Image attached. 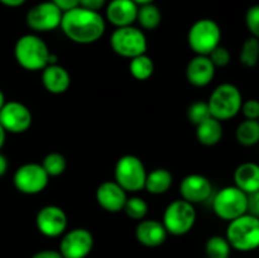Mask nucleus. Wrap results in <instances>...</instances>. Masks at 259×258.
I'll return each instance as SVG.
<instances>
[{
  "label": "nucleus",
  "instance_id": "39448f33",
  "mask_svg": "<svg viewBox=\"0 0 259 258\" xmlns=\"http://www.w3.org/2000/svg\"><path fill=\"white\" fill-rule=\"evenodd\" d=\"M115 182L125 192H137L144 189L147 171L141 158L134 154H125L118 159L114 168Z\"/></svg>",
  "mask_w": 259,
  "mask_h": 258
},
{
  "label": "nucleus",
  "instance_id": "4c0bfd02",
  "mask_svg": "<svg viewBox=\"0 0 259 258\" xmlns=\"http://www.w3.org/2000/svg\"><path fill=\"white\" fill-rule=\"evenodd\" d=\"M32 258H63V257L58 250L45 249V250H39V252H37L35 254H33Z\"/></svg>",
  "mask_w": 259,
  "mask_h": 258
},
{
  "label": "nucleus",
  "instance_id": "7c9ffc66",
  "mask_svg": "<svg viewBox=\"0 0 259 258\" xmlns=\"http://www.w3.org/2000/svg\"><path fill=\"white\" fill-rule=\"evenodd\" d=\"M211 114H210V109L207 103L205 101H196V103H192L191 105L187 109V118L191 121L192 124L197 125V124L202 123L204 120H206L207 118H210Z\"/></svg>",
  "mask_w": 259,
  "mask_h": 258
},
{
  "label": "nucleus",
  "instance_id": "6e6552de",
  "mask_svg": "<svg viewBox=\"0 0 259 258\" xmlns=\"http://www.w3.org/2000/svg\"><path fill=\"white\" fill-rule=\"evenodd\" d=\"M110 47L120 57L134 58L146 53L148 43L143 30L133 25H128L114 30L110 35Z\"/></svg>",
  "mask_w": 259,
  "mask_h": 258
},
{
  "label": "nucleus",
  "instance_id": "2eb2a0df",
  "mask_svg": "<svg viewBox=\"0 0 259 258\" xmlns=\"http://www.w3.org/2000/svg\"><path fill=\"white\" fill-rule=\"evenodd\" d=\"M211 182L202 175H187L182 179L181 185H180V194H181L182 200L192 205L206 201L211 195Z\"/></svg>",
  "mask_w": 259,
  "mask_h": 258
},
{
  "label": "nucleus",
  "instance_id": "9b49d317",
  "mask_svg": "<svg viewBox=\"0 0 259 258\" xmlns=\"http://www.w3.org/2000/svg\"><path fill=\"white\" fill-rule=\"evenodd\" d=\"M62 14L52 2H42L28 10L25 22L34 32H51L60 27Z\"/></svg>",
  "mask_w": 259,
  "mask_h": 258
},
{
  "label": "nucleus",
  "instance_id": "2f4dec72",
  "mask_svg": "<svg viewBox=\"0 0 259 258\" xmlns=\"http://www.w3.org/2000/svg\"><path fill=\"white\" fill-rule=\"evenodd\" d=\"M207 57L210 58V61L212 62V65L217 67H225L227 65H229L230 62V52L223 46H218L215 47L211 52L207 55Z\"/></svg>",
  "mask_w": 259,
  "mask_h": 258
},
{
  "label": "nucleus",
  "instance_id": "c85d7f7f",
  "mask_svg": "<svg viewBox=\"0 0 259 258\" xmlns=\"http://www.w3.org/2000/svg\"><path fill=\"white\" fill-rule=\"evenodd\" d=\"M259 56V40L257 37H250L243 43L240 51V62L245 67H254L258 62Z\"/></svg>",
  "mask_w": 259,
  "mask_h": 258
},
{
  "label": "nucleus",
  "instance_id": "5701e85b",
  "mask_svg": "<svg viewBox=\"0 0 259 258\" xmlns=\"http://www.w3.org/2000/svg\"><path fill=\"white\" fill-rule=\"evenodd\" d=\"M172 175L166 168H156L147 174L144 189L153 195L166 194L172 186Z\"/></svg>",
  "mask_w": 259,
  "mask_h": 258
},
{
  "label": "nucleus",
  "instance_id": "412c9836",
  "mask_svg": "<svg viewBox=\"0 0 259 258\" xmlns=\"http://www.w3.org/2000/svg\"><path fill=\"white\" fill-rule=\"evenodd\" d=\"M234 186L245 194L259 191V167L253 162L239 164L234 172Z\"/></svg>",
  "mask_w": 259,
  "mask_h": 258
},
{
  "label": "nucleus",
  "instance_id": "423d86ee",
  "mask_svg": "<svg viewBox=\"0 0 259 258\" xmlns=\"http://www.w3.org/2000/svg\"><path fill=\"white\" fill-rule=\"evenodd\" d=\"M222 29L215 20L204 18L191 25L187 34L190 48L196 55L207 56L215 47L220 45Z\"/></svg>",
  "mask_w": 259,
  "mask_h": 258
},
{
  "label": "nucleus",
  "instance_id": "72a5a7b5",
  "mask_svg": "<svg viewBox=\"0 0 259 258\" xmlns=\"http://www.w3.org/2000/svg\"><path fill=\"white\" fill-rule=\"evenodd\" d=\"M240 110L243 111L244 116L249 120H257L259 118V103L254 99L248 100L245 103H242V108Z\"/></svg>",
  "mask_w": 259,
  "mask_h": 258
},
{
  "label": "nucleus",
  "instance_id": "393cba45",
  "mask_svg": "<svg viewBox=\"0 0 259 258\" xmlns=\"http://www.w3.org/2000/svg\"><path fill=\"white\" fill-rule=\"evenodd\" d=\"M129 71H131V75L133 76L136 80L146 81L153 75L154 63L149 56L143 53V55H139L137 56V57L131 58Z\"/></svg>",
  "mask_w": 259,
  "mask_h": 258
},
{
  "label": "nucleus",
  "instance_id": "0eeeda50",
  "mask_svg": "<svg viewBox=\"0 0 259 258\" xmlns=\"http://www.w3.org/2000/svg\"><path fill=\"white\" fill-rule=\"evenodd\" d=\"M212 210L223 220H234L248 214V195L237 186L223 187L214 197Z\"/></svg>",
  "mask_w": 259,
  "mask_h": 258
},
{
  "label": "nucleus",
  "instance_id": "aec40b11",
  "mask_svg": "<svg viewBox=\"0 0 259 258\" xmlns=\"http://www.w3.org/2000/svg\"><path fill=\"white\" fill-rule=\"evenodd\" d=\"M42 83L51 94H63L70 88V73L60 65H48L42 70Z\"/></svg>",
  "mask_w": 259,
  "mask_h": 258
},
{
  "label": "nucleus",
  "instance_id": "9d476101",
  "mask_svg": "<svg viewBox=\"0 0 259 258\" xmlns=\"http://www.w3.org/2000/svg\"><path fill=\"white\" fill-rule=\"evenodd\" d=\"M48 175L38 163H25L15 171L13 182L15 189L25 195H35L42 192L48 185Z\"/></svg>",
  "mask_w": 259,
  "mask_h": 258
},
{
  "label": "nucleus",
  "instance_id": "f704fd0d",
  "mask_svg": "<svg viewBox=\"0 0 259 258\" xmlns=\"http://www.w3.org/2000/svg\"><path fill=\"white\" fill-rule=\"evenodd\" d=\"M106 4V0H80L78 2V7L83 8V9L93 10V12H99L103 9Z\"/></svg>",
  "mask_w": 259,
  "mask_h": 258
},
{
  "label": "nucleus",
  "instance_id": "7ed1b4c3",
  "mask_svg": "<svg viewBox=\"0 0 259 258\" xmlns=\"http://www.w3.org/2000/svg\"><path fill=\"white\" fill-rule=\"evenodd\" d=\"M225 238L230 247L240 252L257 249L259 245V218L244 214L230 220Z\"/></svg>",
  "mask_w": 259,
  "mask_h": 258
},
{
  "label": "nucleus",
  "instance_id": "f8f14e48",
  "mask_svg": "<svg viewBox=\"0 0 259 258\" xmlns=\"http://www.w3.org/2000/svg\"><path fill=\"white\" fill-rule=\"evenodd\" d=\"M0 124L5 132L24 133L32 124V113L27 105L19 101H7L0 109Z\"/></svg>",
  "mask_w": 259,
  "mask_h": 258
},
{
  "label": "nucleus",
  "instance_id": "a19ab883",
  "mask_svg": "<svg viewBox=\"0 0 259 258\" xmlns=\"http://www.w3.org/2000/svg\"><path fill=\"white\" fill-rule=\"evenodd\" d=\"M5 134H7V132L4 131V128H3L2 124H0V149L3 148V146H4L5 143Z\"/></svg>",
  "mask_w": 259,
  "mask_h": 258
},
{
  "label": "nucleus",
  "instance_id": "1a4fd4ad",
  "mask_svg": "<svg viewBox=\"0 0 259 258\" xmlns=\"http://www.w3.org/2000/svg\"><path fill=\"white\" fill-rule=\"evenodd\" d=\"M196 222V210L194 205L185 200H175L163 212L162 224L167 233L172 235H185L194 228Z\"/></svg>",
  "mask_w": 259,
  "mask_h": 258
},
{
  "label": "nucleus",
  "instance_id": "c9c22d12",
  "mask_svg": "<svg viewBox=\"0 0 259 258\" xmlns=\"http://www.w3.org/2000/svg\"><path fill=\"white\" fill-rule=\"evenodd\" d=\"M248 214L259 215V191L248 194Z\"/></svg>",
  "mask_w": 259,
  "mask_h": 258
},
{
  "label": "nucleus",
  "instance_id": "a211bd4d",
  "mask_svg": "<svg viewBox=\"0 0 259 258\" xmlns=\"http://www.w3.org/2000/svg\"><path fill=\"white\" fill-rule=\"evenodd\" d=\"M215 76V66L207 56L196 55L186 66V78L192 86L209 85Z\"/></svg>",
  "mask_w": 259,
  "mask_h": 258
},
{
  "label": "nucleus",
  "instance_id": "4be33fe9",
  "mask_svg": "<svg viewBox=\"0 0 259 258\" xmlns=\"http://www.w3.org/2000/svg\"><path fill=\"white\" fill-rule=\"evenodd\" d=\"M223 137V126L218 119L207 118L202 123L196 125V138L204 146H215Z\"/></svg>",
  "mask_w": 259,
  "mask_h": 258
},
{
  "label": "nucleus",
  "instance_id": "ddd939ff",
  "mask_svg": "<svg viewBox=\"0 0 259 258\" xmlns=\"http://www.w3.org/2000/svg\"><path fill=\"white\" fill-rule=\"evenodd\" d=\"M94 247V237L85 228H75L63 235L60 250L63 258H86Z\"/></svg>",
  "mask_w": 259,
  "mask_h": 258
},
{
  "label": "nucleus",
  "instance_id": "c756f323",
  "mask_svg": "<svg viewBox=\"0 0 259 258\" xmlns=\"http://www.w3.org/2000/svg\"><path fill=\"white\" fill-rule=\"evenodd\" d=\"M123 210L131 219L143 220L148 212V204L142 197H129L126 199Z\"/></svg>",
  "mask_w": 259,
  "mask_h": 258
},
{
  "label": "nucleus",
  "instance_id": "473e14b6",
  "mask_svg": "<svg viewBox=\"0 0 259 258\" xmlns=\"http://www.w3.org/2000/svg\"><path fill=\"white\" fill-rule=\"evenodd\" d=\"M245 25H247L248 30L252 33L253 37L259 35V7L258 5H253L247 10L245 14Z\"/></svg>",
  "mask_w": 259,
  "mask_h": 258
},
{
  "label": "nucleus",
  "instance_id": "b1692460",
  "mask_svg": "<svg viewBox=\"0 0 259 258\" xmlns=\"http://www.w3.org/2000/svg\"><path fill=\"white\" fill-rule=\"evenodd\" d=\"M162 14L158 7L151 3V4L138 5V13H137V20L143 29L153 30L161 24Z\"/></svg>",
  "mask_w": 259,
  "mask_h": 258
},
{
  "label": "nucleus",
  "instance_id": "79ce46f5",
  "mask_svg": "<svg viewBox=\"0 0 259 258\" xmlns=\"http://www.w3.org/2000/svg\"><path fill=\"white\" fill-rule=\"evenodd\" d=\"M137 5H143V4H151L154 0H133Z\"/></svg>",
  "mask_w": 259,
  "mask_h": 258
},
{
  "label": "nucleus",
  "instance_id": "58836bf2",
  "mask_svg": "<svg viewBox=\"0 0 259 258\" xmlns=\"http://www.w3.org/2000/svg\"><path fill=\"white\" fill-rule=\"evenodd\" d=\"M27 0H0L3 5L5 7H9V8H18L20 5H23Z\"/></svg>",
  "mask_w": 259,
  "mask_h": 258
},
{
  "label": "nucleus",
  "instance_id": "f03ea898",
  "mask_svg": "<svg viewBox=\"0 0 259 258\" xmlns=\"http://www.w3.org/2000/svg\"><path fill=\"white\" fill-rule=\"evenodd\" d=\"M48 46L35 34H24L17 40L14 57L20 67L27 71H42L48 65Z\"/></svg>",
  "mask_w": 259,
  "mask_h": 258
},
{
  "label": "nucleus",
  "instance_id": "a878e982",
  "mask_svg": "<svg viewBox=\"0 0 259 258\" xmlns=\"http://www.w3.org/2000/svg\"><path fill=\"white\" fill-rule=\"evenodd\" d=\"M235 138L242 146L252 147L259 141V123L257 120L245 119L238 125L235 131Z\"/></svg>",
  "mask_w": 259,
  "mask_h": 258
},
{
  "label": "nucleus",
  "instance_id": "dca6fc26",
  "mask_svg": "<svg viewBox=\"0 0 259 258\" xmlns=\"http://www.w3.org/2000/svg\"><path fill=\"white\" fill-rule=\"evenodd\" d=\"M126 199V192L115 181L103 182L96 190V201L105 211H121Z\"/></svg>",
  "mask_w": 259,
  "mask_h": 258
},
{
  "label": "nucleus",
  "instance_id": "f3484780",
  "mask_svg": "<svg viewBox=\"0 0 259 258\" xmlns=\"http://www.w3.org/2000/svg\"><path fill=\"white\" fill-rule=\"evenodd\" d=\"M137 13L138 5L133 0H110L106 5V18L116 28L133 25Z\"/></svg>",
  "mask_w": 259,
  "mask_h": 258
},
{
  "label": "nucleus",
  "instance_id": "f257e3e1",
  "mask_svg": "<svg viewBox=\"0 0 259 258\" xmlns=\"http://www.w3.org/2000/svg\"><path fill=\"white\" fill-rule=\"evenodd\" d=\"M60 27L72 42L90 45L103 37L105 33V20L99 12L77 7L63 13Z\"/></svg>",
  "mask_w": 259,
  "mask_h": 258
},
{
  "label": "nucleus",
  "instance_id": "4468645a",
  "mask_svg": "<svg viewBox=\"0 0 259 258\" xmlns=\"http://www.w3.org/2000/svg\"><path fill=\"white\" fill-rule=\"evenodd\" d=\"M35 225L45 237H60L67 228V215L60 206L47 205L37 212Z\"/></svg>",
  "mask_w": 259,
  "mask_h": 258
},
{
  "label": "nucleus",
  "instance_id": "ea45409f",
  "mask_svg": "<svg viewBox=\"0 0 259 258\" xmlns=\"http://www.w3.org/2000/svg\"><path fill=\"white\" fill-rule=\"evenodd\" d=\"M8 159L7 157L4 156V154L0 153V177H3L5 175V172H7L8 169Z\"/></svg>",
  "mask_w": 259,
  "mask_h": 258
},
{
  "label": "nucleus",
  "instance_id": "37998d69",
  "mask_svg": "<svg viewBox=\"0 0 259 258\" xmlns=\"http://www.w3.org/2000/svg\"><path fill=\"white\" fill-rule=\"evenodd\" d=\"M5 103H7V101H5V95H4V93H3V91L0 90V109H2L3 106H4Z\"/></svg>",
  "mask_w": 259,
  "mask_h": 258
},
{
  "label": "nucleus",
  "instance_id": "cd10ccee",
  "mask_svg": "<svg viewBox=\"0 0 259 258\" xmlns=\"http://www.w3.org/2000/svg\"><path fill=\"white\" fill-rule=\"evenodd\" d=\"M40 166L43 167L48 177H56L60 176L66 171L67 161H66V157L63 154L58 153V152H52V153H48L43 158Z\"/></svg>",
  "mask_w": 259,
  "mask_h": 258
},
{
  "label": "nucleus",
  "instance_id": "20e7f679",
  "mask_svg": "<svg viewBox=\"0 0 259 258\" xmlns=\"http://www.w3.org/2000/svg\"><path fill=\"white\" fill-rule=\"evenodd\" d=\"M242 93L233 83H222L217 86L210 95L207 105L212 118L219 121L233 119L242 108Z\"/></svg>",
  "mask_w": 259,
  "mask_h": 258
},
{
  "label": "nucleus",
  "instance_id": "bb28decb",
  "mask_svg": "<svg viewBox=\"0 0 259 258\" xmlns=\"http://www.w3.org/2000/svg\"><path fill=\"white\" fill-rule=\"evenodd\" d=\"M232 247L228 243L227 238L222 235H214L205 243L206 258H229Z\"/></svg>",
  "mask_w": 259,
  "mask_h": 258
},
{
  "label": "nucleus",
  "instance_id": "e433bc0d",
  "mask_svg": "<svg viewBox=\"0 0 259 258\" xmlns=\"http://www.w3.org/2000/svg\"><path fill=\"white\" fill-rule=\"evenodd\" d=\"M51 2H52L61 12L65 13L73 9V8H77L80 0H51Z\"/></svg>",
  "mask_w": 259,
  "mask_h": 258
},
{
  "label": "nucleus",
  "instance_id": "6ab92c4d",
  "mask_svg": "<svg viewBox=\"0 0 259 258\" xmlns=\"http://www.w3.org/2000/svg\"><path fill=\"white\" fill-rule=\"evenodd\" d=\"M167 230L161 222L154 219L141 220L136 228V238L142 245L156 248L163 244L167 239Z\"/></svg>",
  "mask_w": 259,
  "mask_h": 258
}]
</instances>
